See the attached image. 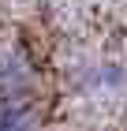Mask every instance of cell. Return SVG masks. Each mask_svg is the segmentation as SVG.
<instances>
[{"mask_svg": "<svg viewBox=\"0 0 127 131\" xmlns=\"http://www.w3.org/2000/svg\"><path fill=\"white\" fill-rule=\"evenodd\" d=\"M78 82L86 90H94V94H112V90H123L127 86V68L116 64V60H94V64L82 68Z\"/></svg>", "mask_w": 127, "mask_h": 131, "instance_id": "3957f363", "label": "cell"}, {"mask_svg": "<svg viewBox=\"0 0 127 131\" xmlns=\"http://www.w3.org/2000/svg\"><path fill=\"white\" fill-rule=\"evenodd\" d=\"M41 124V105L30 94L0 97V131H38Z\"/></svg>", "mask_w": 127, "mask_h": 131, "instance_id": "7a4b0ae2", "label": "cell"}, {"mask_svg": "<svg viewBox=\"0 0 127 131\" xmlns=\"http://www.w3.org/2000/svg\"><path fill=\"white\" fill-rule=\"evenodd\" d=\"M34 90V64L26 60L22 49H4L0 52V97Z\"/></svg>", "mask_w": 127, "mask_h": 131, "instance_id": "6da1fadb", "label": "cell"}]
</instances>
